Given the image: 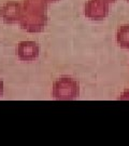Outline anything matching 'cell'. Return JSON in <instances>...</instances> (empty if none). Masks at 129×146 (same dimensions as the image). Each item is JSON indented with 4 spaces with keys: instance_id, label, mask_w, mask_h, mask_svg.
Wrapping results in <instances>:
<instances>
[{
    "instance_id": "5b68a950",
    "label": "cell",
    "mask_w": 129,
    "mask_h": 146,
    "mask_svg": "<svg viewBox=\"0 0 129 146\" xmlns=\"http://www.w3.org/2000/svg\"><path fill=\"white\" fill-rule=\"evenodd\" d=\"M3 95V81L0 79V98Z\"/></svg>"
},
{
    "instance_id": "7a4b0ae2",
    "label": "cell",
    "mask_w": 129,
    "mask_h": 146,
    "mask_svg": "<svg viewBox=\"0 0 129 146\" xmlns=\"http://www.w3.org/2000/svg\"><path fill=\"white\" fill-rule=\"evenodd\" d=\"M16 52L20 60L31 62L37 60V58L39 56L40 49L35 41H22L16 48Z\"/></svg>"
},
{
    "instance_id": "277c9868",
    "label": "cell",
    "mask_w": 129,
    "mask_h": 146,
    "mask_svg": "<svg viewBox=\"0 0 129 146\" xmlns=\"http://www.w3.org/2000/svg\"><path fill=\"white\" fill-rule=\"evenodd\" d=\"M116 40L119 47L129 49V25H125L119 28Z\"/></svg>"
},
{
    "instance_id": "6da1fadb",
    "label": "cell",
    "mask_w": 129,
    "mask_h": 146,
    "mask_svg": "<svg viewBox=\"0 0 129 146\" xmlns=\"http://www.w3.org/2000/svg\"><path fill=\"white\" fill-rule=\"evenodd\" d=\"M79 95V84L72 78H59L53 87V96L56 100H73Z\"/></svg>"
},
{
    "instance_id": "8992f818",
    "label": "cell",
    "mask_w": 129,
    "mask_h": 146,
    "mask_svg": "<svg viewBox=\"0 0 129 146\" xmlns=\"http://www.w3.org/2000/svg\"><path fill=\"white\" fill-rule=\"evenodd\" d=\"M128 2H129V0H128Z\"/></svg>"
},
{
    "instance_id": "3957f363",
    "label": "cell",
    "mask_w": 129,
    "mask_h": 146,
    "mask_svg": "<svg viewBox=\"0 0 129 146\" xmlns=\"http://www.w3.org/2000/svg\"><path fill=\"white\" fill-rule=\"evenodd\" d=\"M18 14H20V5L16 3H7L1 10V15L7 23L18 20L17 19Z\"/></svg>"
}]
</instances>
